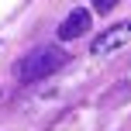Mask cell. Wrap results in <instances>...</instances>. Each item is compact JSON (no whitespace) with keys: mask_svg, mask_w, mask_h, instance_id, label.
<instances>
[{"mask_svg":"<svg viewBox=\"0 0 131 131\" xmlns=\"http://www.w3.org/2000/svg\"><path fill=\"white\" fill-rule=\"evenodd\" d=\"M62 66H66V52H62V48L38 45V48H31L28 55L17 59L14 72H17L21 83H35V79H45V76H52V72H59Z\"/></svg>","mask_w":131,"mask_h":131,"instance_id":"obj_1","label":"cell"},{"mask_svg":"<svg viewBox=\"0 0 131 131\" xmlns=\"http://www.w3.org/2000/svg\"><path fill=\"white\" fill-rule=\"evenodd\" d=\"M128 41H131V21L114 24V28H107L104 35H97L93 45H90V52L93 55H111V52H117V48H124Z\"/></svg>","mask_w":131,"mask_h":131,"instance_id":"obj_2","label":"cell"},{"mask_svg":"<svg viewBox=\"0 0 131 131\" xmlns=\"http://www.w3.org/2000/svg\"><path fill=\"white\" fill-rule=\"evenodd\" d=\"M117 4H121V0H93V7H97V10H114Z\"/></svg>","mask_w":131,"mask_h":131,"instance_id":"obj_4","label":"cell"},{"mask_svg":"<svg viewBox=\"0 0 131 131\" xmlns=\"http://www.w3.org/2000/svg\"><path fill=\"white\" fill-rule=\"evenodd\" d=\"M0 97H4V86H0Z\"/></svg>","mask_w":131,"mask_h":131,"instance_id":"obj_5","label":"cell"},{"mask_svg":"<svg viewBox=\"0 0 131 131\" xmlns=\"http://www.w3.org/2000/svg\"><path fill=\"white\" fill-rule=\"evenodd\" d=\"M90 10H72L69 17L59 24V41H72V38H79V35H86L90 31Z\"/></svg>","mask_w":131,"mask_h":131,"instance_id":"obj_3","label":"cell"}]
</instances>
